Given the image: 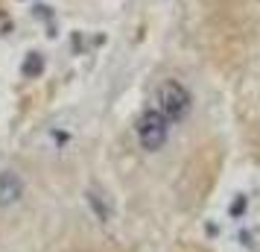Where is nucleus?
<instances>
[{"instance_id": "nucleus-1", "label": "nucleus", "mask_w": 260, "mask_h": 252, "mask_svg": "<svg viewBox=\"0 0 260 252\" xmlns=\"http://www.w3.org/2000/svg\"><path fill=\"white\" fill-rule=\"evenodd\" d=\"M155 103H158V111L164 115L167 120H181L190 111V91L178 79H164L155 91Z\"/></svg>"}, {"instance_id": "nucleus-2", "label": "nucleus", "mask_w": 260, "mask_h": 252, "mask_svg": "<svg viewBox=\"0 0 260 252\" xmlns=\"http://www.w3.org/2000/svg\"><path fill=\"white\" fill-rule=\"evenodd\" d=\"M167 135H170V120L158 111V108H149L143 111L141 120H138V141H141L143 150H161L167 144Z\"/></svg>"}, {"instance_id": "nucleus-3", "label": "nucleus", "mask_w": 260, "mask_h": 252, "mask_svg": "<svg viewBox=\"0 0 260 252\" xmlns=\"http://www.w3.org/2000/svg\"><path fill=\"white\" fill-rule=\"evenodd\" d=\"M24 193V185L15 173H0V205H12L21 200Z\"/></svg>"}, {"instance_id": "nucleus-4", "label": "nucleus", "mask_w": 260, "mask_h": 252, "mask_svg": "<svg viewBox=\"0 0 260 252\" xmlns=\"http://www.w3.org/2000/svg\"><path fill=\"white\" fill-rule=\"evenodd\" d=\"M38 65H41V62H38V56L32 53V62L26 65V73H36V71H38Z\"/></svg>"}]
</instances>
